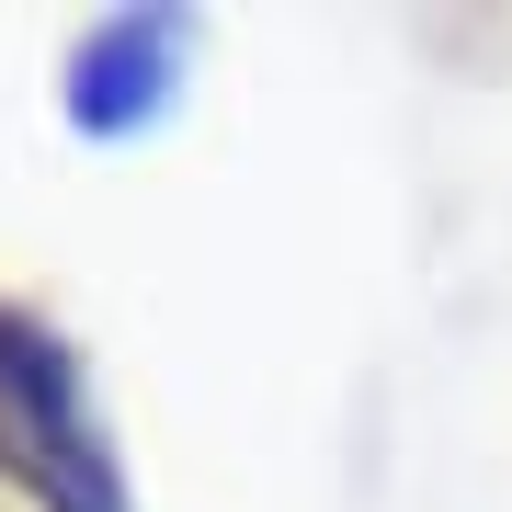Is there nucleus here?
Here are the masks:
<instances>
[{"instance_id":"nucleus-1","label":"nucleus","mask_w":512,"mask_h":512,"mask_svg":"<svg viewBox=\"0 0 512 512\" xmlns=\"http://www.w3.org/2000/svg\"><path fill=\"white\" fill-rule=\"evenodd\" d=\"M0 478L35 512H137L80 342L46 308H12V296H0Z\"/></svg>"},{"instance_id":"nucleus-2","label":"nucleus","mask_w":512,"mask_h":512,"mask_svg":"<svg viewBox=\"0 0 512 512\" xmlns=\"http://www.w3.org/2000/svg\"><path fill=\"white\" fill-rule=\"evenodd\" d=\"M183 57H194L183 12H103L92 35L69 46L57 103H69V126L92 148H126V137H148L171 103H183Z\"/></svg>"}]
</instances>
